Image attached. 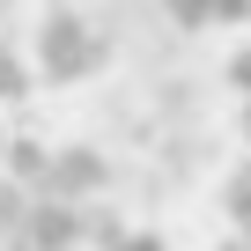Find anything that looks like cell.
Returning a JSON list of instances; mask_svg holds the SVG:
<instances>
[{
	"label": "cell",
	"mask_w": 251,
	"mask_h": 251,
	"mask_svg": "<svg viewBox=\"0 0 251 251\" xmlns=\"http://www.w3.org/2000/svg\"><path fill=\"white\" fill-rule=\"evenodd\" d=\"M177 30H236L251 23V0H155Z\"/></svg>",
	"instance_id": "7a4b0ae2"
},
{
	"label": "cell",
	"mask_w": 251,
	"mask_h": 251,
	"mask_svg": "<svg viewBox=\"0 0 251 251\" xmlns=\"http://www.w3.org/2000/svg\"><path fill=\"white\" fill-rule=\"evenodd\" d=\"M103 251H170V244H163V236H111Z\"/></svg>",
	"instance_id": "3957f363"
},
{
	"label": "cell",
	"mask_w": 251,
	"mask_h": 251,
	"mask_svg": "<svg viewBox=\"0 0 251 251\" xmlns=\"http://www.w3.org/2000/svg\"><path fill=\"white\" fill-rule=\"evenodd\" d=\"M96 59H103V52H96V45H89V37H81L67 15L45 30V74H52V81H74V74H89Z\"/></svg>",
	"instance_id": "6da1fadb"
}]
</instances>
